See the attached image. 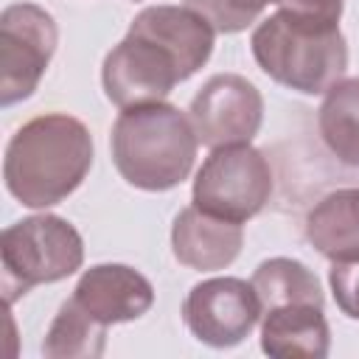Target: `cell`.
<instances>
[{"label":"cell","instance_id":"cell-13","mask_svg":"<svg viewBox=\"0 0 359 359\" xmlns=\"http://www.w3.org/2000/svg\"><path fill=\"white\" fill-rule=\"evenodd\" d=\"M303 236L331 264L359 261V188H337L314 202Z\"/></svg>","mask_w":359,"mask_h":359},{"label":"cell","instance_id":"cell-9","mask_svg":"<svg viewBox=\"0 0 359 359\" xmlns=\"http://www.w3.org/2000/svg\"><path fill=\"white\" fill-rule=\"evenodd\" d=\"M188 118L208 149L250 143L264 123V95L238 73H216L191 98Z\"/></svg>","mask_w":359,"mask_h":359},{"label":"cell","instance_id":"cell-7","mask_svg":"<svg viewBox=\"0 0 359 359\" xmlns=\"http://www.w3.org/2000/svg\"><path fill=\"white\" fill-rule=\"evenodd\" d=\"M59 45V25L36 3H11L0 14V107L34 95Z\"/></svg>","mask_w":359,"mask_h":359},{"label":"cell","instance_id":"cell-1","mask_svg":"<svg viewBox=\"0 0 359 359\" xmlns=\"http://www.w3.org/2000/svg\"><path fill=\"white\" fill-rule=\"evenodd\" d=\"M213 45L216 28L191 6H146L104 56V95L118 109L165 101L180 81L208 65Z\"/></svg>","mask_w":359,"mask_h":359},{"label":"cell","instance_id":"cell-17","mask_svg":"<svg viewBox=\"0 0 359 359\" xmlns=\"http://www.w3.org/2000/svg\"><path fill=\"white\" fill-rule=\"evenodd\" d=\"M269 3L275 0H185V6L199 11L216 28V34L247 31L252 22H258Z\"/></svg>","mask_w":359,"mask_h":359},{"label":"cell","instance_id":"cell-3","mask_svg":"<svg viewBox=\"0 0 359 359\" xmlns=\"http://www.w3.org/2000/svg\"><path fill=\"white\" fill-rule=\"evenodd\" d=\"M199 140L191 118L168 101L121 109L109 132V154L121 180L151 194L185 182Z\"/></svg>","mask_w":359,"mask_h":359},{"label":"cell","instance_id":"cell-4","mask_svg":"<svg viewBox=\"0 0 359 359\" xmlns=\"http://www.w3.org/2000/svg\"><path fill=\"white\" fill-rule=\"evenodd\" d=\"M250 48L258 67L275 84L303 95H325L348 70V42L339 28L297 22L283 11L255 25Z\"/></svg>","mask_w":359,"mask_h":359},{"label":"cell","instance_id":"cell-16","mask_svg":"<svg viewBox=\"0 0 359 359\" xmlns=\"http://www.w3.org/2000/svg\"><path fill=\"white\" fill-rule=\"evenodd\" d=\"M107 331L109 328L98 325L73 297H67L42 339V353L48 359H98L107 348Z\"/></svg>","mask_w":359,"mask_h":359},{"label":"cell","instance_id":"cell-11","mask_svg":"<svg viewBox=\"0 0 359 359\" xmlns=\"http://www.w3.org/2000/svg\"><path fill=\"white\" fill-rule=\"evenodd\" d=\"M244 247V230L238 222H227L199 210L196 205L182 208L171 224L174 258L196 272L227 269Z\"/></svg>","mask_w":359,"mask_h":359},{"label":"cell","instance_id":"cell-10","mask_svg":"<svg viewBox=\"0 0 359 359\" xmlns=\"http://www.w3.org/2000/svg\"><path fill=\"white\" fill-rule=\"evenodd\" d=\"M98 325L140 320L154 306L151 280L129 264H95L81 272L70 294Z\"/></svg>","mask_w":359,"mask_h":359},{"label":"cell","instance_id":"cell-12","mask_svg":"<svg viewBox=\"0 0 359 359\" xmlns=\"http://www.w3.org/2000/svg\"><path fill=\"white\" fill-rule=\"evenodd\" d=\"M261 351L272 359H325L331 328L323 306L289 303L261 314Z\"/></svg>","mask_w":359,"mask_h":359},{"label":"cell","instance_id":"cell-19","mask_svg":"<svg viewBox=\"0 0 359 359\" xmlns=\"http://www.w3.org/2000/svg\"><path fill=\"white\" fill-rule=\"evenodd\" d=\"M328 286L334 294L337 309L348 320H359V261L331 264L328 269Z\"/></svg>","mask_w":359,"mask_h":359},{"label":"cell","instance_id":"cell-15","mask_svg":"<svg viewBox=\"0 0 359 359\" xmlns=\"http://www.w3.org/2000/svg\"><path fill=\"white\" fill-rule=\"evenodd\" d=\"M250 283L258 292L261 309L289 306V303H309V306H325L323 286L317 275L297 258L275 255L255 266Z\"/></svg>","mask_w":359,"mask_h":359},{"label":"cell","instance_id":"cell-2","mask_svg":"<svg viewBox=\"0 0 359 359\" xmlns=\"http://www.w3.org/2000/svg\"><path fill=\"white\" fill-rule=\"evenodd\" d=\"M95 143L90 129L67 112H45L25 121L3 154L6 191L31 210L65 202L90 174Z\"/></svg>","mask_w":359,"mask_h":359},{"label":"cell","instance_id":"cell-6","mask_svg":"<svg viewBox=\"0 0 359 359\" xmlns=\"http://www.w3.org/2000/svg\"><path fill=\"white\" fill-rule=\"evenodd\" d=\"M272 188L275 180L264 151L250 143L219 146L210 149L194 177L191 205L210 216L244 224L264 210Z\"/></svg>","mask_w":359,"mask_h":359},{"label":"cell","instance_id":"cell-5","mask_svg":"<svg viewBox=\"0 0 359 359\" xmlns=\"http://www.w3.org/2000/svg\"><path fill=\"white\" fill-rule=\"evenodd\" d=\"M84 264L81 233L56 213H36L8 224L0 236L3 292L11 306L17 297L42 283H56Z\"/></svg>","mask_w":359,"mask_h":359},{"label":"cell","instance_id":"cell-8","mask_svg":"<svg viewBox=\"0 0 359 359\" xmlns=\"http://www.w3.org/2000/svg\"><path fill=\"white\" fill-rule=\"evenodd\" d=\"M264 309L258 292L241 278H208L191 286L182 300V320L191 337L210 348H236L258 325Z\"/></svg>","mask_w":359,"mask_h":359},{"label":"cell","instance_id":"cell-18","mask_svg":"<svg viewBox=\"0 0 359 359\" xmlns=\"http://www.w3.org/2000/svg\"><path fill=\"white\" fill-rule=\"evenodd\" d=\"M278 11L317 28H339L345 0H275Z\"/></svg>","mask_w":359,"mask_h":359},{"label":"cell","instance_id":"cell-14","mask_svg":"<svg viewBox=\"0 0 359 359\" xmlns=\"http://www.w3.org/2000/svg\"><path fill=\"white\" fill-rule=\"evenodd\" d=\"M317 126L328 151L342 165L359 168V76L339 79L325 90Z\"/></svg>","mask_w":359,"mask_h":359}]
</instances>
